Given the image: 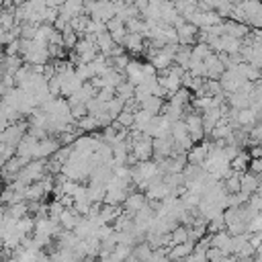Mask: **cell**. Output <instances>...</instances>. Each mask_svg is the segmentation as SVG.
<instances>
[{"label": "cell", "instance_id": "obj_1", "mask_svg": "<svg viewBox=\"0 0 262 262\" xmlns=\"http://www.w3.org/2000/svg\"><path fill=\"white\" fill-rule=\"evenodd\" d=\"M170 125H172V123H170L164 115H154V117L149 119V123L145 125L143 133L149 135L151 139H156V137H168V135H170Z\"/></svg>", "mask_w": 262, "mask_h": 262}, {"label": "cell", "instance_id": "obj_2", "mask_svg": "<svg viewBox=\"0 0 262 262\" xmlns=\"http://www.w3.org/2000/svg\"><path fill=\"white\" fill-rule=\"evenodd\" d=\"M25 133H27V123L16 121V123H10V125H6V127L2 129L0 141H4V143H8V145L16 147V143L20 141V137H23Z\"/></svg>", "mask_w": 262, "mask_h": 262}, {"label": "cell", "instance_id": "obj_3", "mask_svg": "<svg viewBox=\"0 0 262 262\" xmlns=\"http://www.w3.org/2000/svg\"><path fill=\"white\" fill-rule=\"evenodd\" d=\"M203 63H205V78L219 80V76L225 72L223 61H221V59H219V55H217V53H213V51L203 59Z\"/></svg>", "mask_w": 262, "mask_h": 262}, {"label": "cell", "instance_id": "obj_4", "mask_svg": "<svg viewBox=\"0 0 262 262\" xmlns=\"http://www.w3.org/2000/svg\"><path fill=\"white\" fill-rule=\"evenodd\" d=\"M59 147V141L51 135L43 137L37 141V147H35V154H33V160H47L55 149Z\"/></svg>", "mask_w": 262, "mask_h": 262}, {"label": "cell", "instance_id": "obj_5", "mask_svg": "<svg viewBox=\"0 0 262 262\" xmlns=\"http://www.w3.org/2000/svg\"><path fill=\"white\" fill-rule=\"evenodd\" d=\"M209 145H211V141H205V139L199 141V143H192V147L186 151V164H196V166H201L203 160L207 158Z\"/></svg>", "mask_w": 262, "mask_h": 262}, {"label": "cell", "instance_id": "obj_6", "mask_svg": "<svg viewBox=\"0 0 262 262\" xmlns=\"http://www.w3.org/2000/svg\"><path fill=\"white\" fill-rule=\"evenodd\" d=\"M196 33L199 29L194 25H190L188 20H184L182 25L176 27V37H178V45H192L196 41Z\"/></svg>", "mask_w": 262, "mask_h": 262}, {"label": "cell", "instance_id": "obj_7", "mask_svg": "<svg viewBox=\"0 0 262 262\" xmlns=\"http://www.w3.org/2000/svg\"><path fill=\"white\" fill-rule=\"evenodd\" d=\"M147 203V199H145V194L139 190V192H127V196H125V201H123V209H125V213L127 215H131L133 217V213H137L143 205Z\"/></svg>", "mask_w": 262, "mask_h": 262}, {"label": "cell", "instance_id": "obj_8", "mask_svg": "<svg viewBox=\"0 0 262 262\" xmlns=\"http://www.w3.org/2000/svg\"><path fill=\"white\" fill-rule=\"evenodd\" d=\"M260 174H252V172H242L239 174V192L244 194H252V192H258V186H260Z\"/></svg>", "mask_w": 262, "mask_h": 262}, {"label": "cell", "instance_id": "obj_9", "mask_svg": "<svg viewBox=\"0 0 262 262\" xmlns=\"http://www.w3.org/2000/svg\"><path fill=\"white\" fill-rule=\"evenodd\" d=\"M82 215H78L72 207H66L61 213H59V217H57V221H59V225H61V229H74V225L78 223V219H80Z\"/></svg>", "mask_w": 262, "mask_h": 262}, {"label": "cell", "instance_id": "obj_10", "mask_svg": "<svg viewBox=\"0 0 262 262\" xmlns=\"http://www.w3.org/2000/svg\"><path fill=\"white\" fill-rule=\"evenodd\" d=\"M125 196H127V190H123V188H108L104 192L102 203L104 205H113V207H121L123 201H125Z\"/></svg>", "mask_w": 262, "mask_h": 262}, {"label": "cell", "instance_id": "obj_11", "mask_svg": "<svg viewBox=\"0 0 262 262\" xmlns=\"http://www.w3.org/2000/svg\"><path fill=\"white\" fill-rule=\"evenodd\" d=\"M248 162H250V156H248V151H237V156H233L231 160H229V168H231V172H237V174H242V172H246L248 170Z\"/></svg>", "mask_w": 262, "mask_h": 262}, {"label": "cell", "instance_id": "obj_12", "mask_svg": "<svg viewBox=\"0 0 262 262\" xmlns=\"http://www.w3.org/2000/svg\"><path fill=\"white\" fill-rule=\"evenodd\" d=\"M123 47H127V49L133 51V53H139V51L145 49L143 37H141L139 33H127V37H125V41H123Z\"/></svg>", "mask_w": 262, "mask_h": 262}, {"label": "cell", "instance_id": "obj_13", "mask_svg": "<svg viewBox=\"0 0 262 262\" xmlns=\"http://www.w3.org/2000/svg\"><path fill=\"white\" fill-rule=\"evenodd\" d=\"M170 123H174V121H180L182 117H184V106H178V104H172V102H166L164 106H162V111H160Z\"/></svg>", "mask_w": 262, "mask_h": 262}, {"label": "cell", "instance_id": "obj_14", "mask_svg": "<svg viewBox=\"0 0 262 262\" xmlns=\"http://www.w3.org/2000/svg\"><path fill=\"white\" fill-rule=\"evenodd\" d=\"M162 106H164V98H160V96H147L145 100L139 102V108H143L151 115H160Z\"/></svg>", "mask_w": 262, "mask_h": 262}, {"label": "cell", "instance_id": "obj_15", "mask_svg": "<svg viewBox=\"0 0 262 262\" xmlns=\"http://www.w3.org/2000/svg\"><path fill=\"white\" fill-rule=\"evenodd\" d=\"M123 108H125V100H121L117 94H115L111 100L104 102V113H106L111 119H117V115H119Z\"/></svg>", "mask_w": 262, "mask_h": 262}, {"label": "cell", "instance_id": "obj_16", "mask_svg": "<svg viewBox=\"0 0 262 262\" xmlns=\"http://www.w3.org/2000/svg\"><path fill=\"white\" fill-rule=\"evenodd\" d=\"M8 217L12 219H20L25 215H29V207H27V201H18V203H12V205H6V213Z\"/></svg>", "mask_w": 262, "mask_h": 262}, {"label": "cell", "instance_id": "obj_17", "mask_svg": "<svg viewBox=\"0 0 262 262\" xmlns=\"http://www.w3.org/2000/svg\"><path fill=\"white\" fill-rule=\"evenodd\" d=\"M190 98H192L190 90H186L184 86H180L176 92H172V94H170V100H168V102H172V104H178V106H186V104L190 102Z\"/></svg>", "mask_w": 262, "mask_h": 262}, {"label": "cell", "instance_id": "obj_18", "mask_svg": "<svg viewBox=\"0 0 262 262\" xmlns=\"http://www.w3.org/2000/svg\"><path fill=\"white\" fill-rule=\"evenodd\" d=\"M74 125H76L80 131H96V129H98V121L94 119V115H84V117L76 119Z\"/></svg>", "mask_w": 262, "mask_h": 262}, {"label": "cell", "instance_id": "obj_19", "mask_svg": "<svg viewBox=\"0 0 262 262\" xmlns=\"http://www.w3.org/2000/svg\"><path fill=\"white\" fill-rule=\"evenodd\" d=\"M115 94H117L121 100H129V98H133V84L127 82V80H123L121 84L115 86Z\"/></svg>", "mask_w": 262, "mask_h": 262}, {"label": "cell", "instance_id": "obj_20", "mask_svg": "<svg viewBox=\"0 0 262 262\" xmlns=\"http://www.w3.org/2000/svg\"><path fill=\"white\" fill-rule=\"evenodd\" d=\"M168 235H170V244H172V246H174V244H182V242H186V239H188L186 225H180V223H178Z\"/></svg>", "mask_w": 262, "mask_h": 262}, {"label": "cell", "instance_id": "obj_21", "mask_svg": "<svg viewBox=\"0 0 262 262\" xmlns=\"http://www.w3.org/2000/svg\"><path fill=\"white\" fill-rule=\"evenodd\" d=\"M137 260H141V262H145L147 258H149V254H151V248H149V244L147 242H137L135 246H133V252H131Z\"/></svg>", "mask_w": 262, "mask_h": 262}, {"label": "cell", "instance_id": "obj_22", "mask_svg": "<svg viewBox=\"0 0 262 262\" xmlns=\"http://www.w3.org/2000/svg\"><path fill=\"white\" fill-rule=\"evenodd\" d=\"M113 121H117V125H119V127H125V129H129V127L133 125V111H127V108H123V111L117 115V119H113Z\"/></svg>", "mask_w": 262, "mask_h": 262}, {"label": "cell", "instance_id": "obj_23", "mask_svg": "<svg viewBox=\"0 0 262 262\" xmlns=\"http://www.w3.org/2000/svg\"><path fill=\"white\" fill-rule=\"evenodd\" d=\"M63 209H66V207L55 199V201L47 203V217H49V219H57V217H59V213H61Z\"/></svg>", "mask_w": 262, "mask_h": 262}, {"label": "cell", "instance_id": "obj_24", "mask_svg": "<svg viewBox=\"0 0 262 262\" xmlns=\"http://www.w3.org/2000/svg\"><path fill=\"white\" fill-rule=\"evenodd\" d=\"M260 227H262V217H260V213H256L252 219H248V221H246V233L260 231Z\"/></svg>", "mask_w": 262, "mask_h": 262}, {"label": "cell", "instance_id": "obj_25", "mask_svg": "<svg viewBox=\"0 0 262 262\" xmlns=\"http://www.w3.org/2000/svg\"><path fill=\"white\" fill-rule=\"evenodd\" d=\"M225 229L229 235H239V233H246V223L244 221H231L225 225Z\"/></svg>", "mask_w": 262, "mask_h": 262}, {"label": "cell", "instance_id": "obj_26", "mask_svg": "<svg viewBox=\"0 0 262 262\" xmlns=\"http://www.w3.org/2000/svg\"><path fill=\"white\" fill-rule=\"evenodd\" d=\"M113 96H115V88H113V86H102V88L96 90V98H98L100 102H106V100H111Z\"/></svg>", "mask_w": 262, "mask_h": 262}, {"label": "cell", "instance_id": "obj_27", "mask_svg": "<svg viewBox=\"0 0 262 262\" xmlns=\"http://www.w3.org/2000/svg\"><path fill=\"white\" fill-rule=\"evenodd\" d=\"M18 51H20V39H14V41H10V43H6V55H18Z\"/></svg>", "mask_w": 262, "mask_h": 262}, {"label": "cell", "instance_id": "obj_28", "mask_svg": "<svg viewBox=\"0 0 262 262\" xmlns=\"http://www.w3.org/2000/svg\"><path fill=\"white\" fill-rule=\"evenodd\" d=\"M260 170H262V162H260V158H250V162H248V172H252V174H260Z\"/></svg>", "mask_w": 262, "mask_h": 262}, {"label": "cell", "instance_id": "obj_29", "mask_svg": "<svg viewBox=\"0 0 262 262\" xmlns=\"http://www.w3.org/2000/svg\"><path fill=\"white\" fill-rule=\"evenodd\" d=\"M260 154H262V149H260L258 143H256V145H250V151H248L250 158H260Z\"/></svg>", "mask_w": 262, "mask_h": 262}, {"label": "cell", "instance_id": "obj_30", "mask_svg": "<svg viewBox=\"0 0 262 262\" xmlns=\"http://www.w3.org/2000/svg\"><path fill=\"white\" fill-rule=\"evenodd\" d=\"M0 262H6V258H0Z\"/></svg>", "mask_w": 262, "mask_h": 262}]
</instances>
